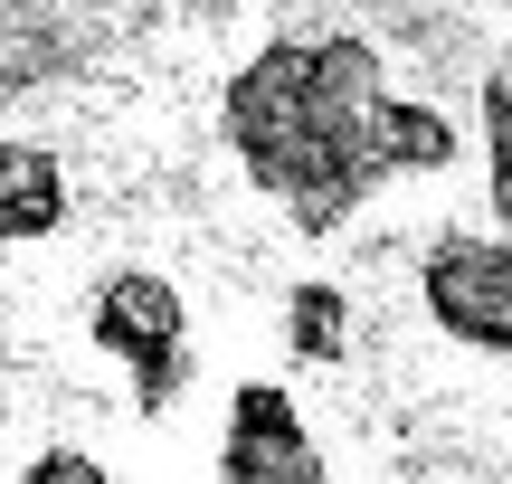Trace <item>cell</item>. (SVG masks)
Listing matches in <instances>:
<instances>
[{
  "mask_svg": "<svg viewBox=\"0 0 512 484\" xmlns=\"http://www.w3.org/2000/svg\"><path fill=\"white\" fill-rule=\"evenodd\" d=\"M219 466H228V484H313V475H323V456H313L294 399L275 390V380H247V390L228 399V447H219Z\"/></svg>",
  "mask_w": 512,
  "mask_h": 484,
  "instance_id": "obj_4",
  "label": "cell"
},
{
  "mask_svg": "<svg viewBox=\"0 0 512 484\" xmlns=\"http://www.w3.org/2000/svg\"><path fill=\"white\" fill-rule=\"evenodd\" d=\"M285 342H294V361H342L351 352L342 285H294V295H285Z\"/></svg>",
  "mask_w": 512,
  "mask_h": 484,
  "instance_id": "obj_6",
  "label": "cell"
},
{
  "mask_svg": "<svg viewBox=\"0 0 512 484\" xmlns=\"http://www.w3.org/2000/svg\"><path fill=\"white\" fill-rule=\"evenodd\" d=\"M484 190H494V219L512 228V67L484 76Z\"/></svg>",
  "mask_w": 512,
  "mask_h": 484,
  "instance_id": "obj_7",
  "label": "cell"
},
{
  "mask_svg": "<svg viewBox=\"0 0 512 484\" xmlns=\"http://www.w3.org/2000/svg\"><path fill=\"white\" fill-rule=\"evenodd\" d=\"M86 323L133 371V399H143V409H171V399H181V380H190V314H181V295H171V276H152V266L105 276Z\"/></svg>",
  "mask_w": 512,
  "mask_h": 484,
  "instance_id": "obj_2",
  "label": "cell"
},
{
  "mask_svg": "<svg viewBox=\"0 0 512 484\" xmlns=\"http://www.w3.org/2000/svg\"><path fill=\"white\" fill-rule=\"evenodd\" d=\"M418 295L437 314V333L475 342V352H512V228L503 238H437L418 266Z\"/></svg>",
  "mask_w": 512,
  "mask_h": 484,
  "instance_id": "obj_3",
  "label": "cell"
},
{
  "mask_svg": "<svg viewBox=\"0 0 512 484\" xmlns=\"http://www.w3.org/2000/svg\"><path fill=\"white\" fill-rule=\"evenodd\" d=\"M57 219H67V171H57V152L0 133V247L48 238Z\"/></svg>",
  "mask_w": 512,
  "mask_h": 484,
  "instance_id": "obj_5",
  "label": "cell"
},
{
  "mask_svg": "<svg viewBox=\"0 0 512 484\" xmlns=\"http://www.w3.org/2000/svg\"><path fill=\"white\" fill-rule=\"evenodd\" d=\"M228 152L304 238H332L380 181L456 162V124L389 95L370 38H275L228 86Z\"/></svg>",
  "mask_w": 512,
  "mask_h": 484,
  "instance_id": "obj_1",
  "label": "cell"
}]
</instances>
